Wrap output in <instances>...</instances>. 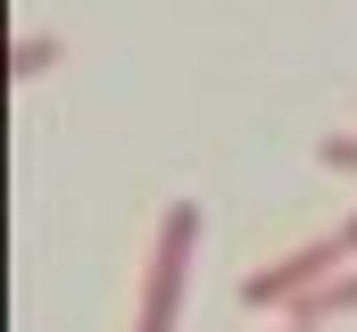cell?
Segmentation results:
<instances>
[{"instance_id":"3957f363","label":"cell","mask_w":357,"mask_h":332,"mask_svg":"<svg viewBox=\"0 0 357 332\" xmlns=\"http://www.w3.org/2000/svg\"><path fill=\"white\" fill-rule=\"evenodd\" d=\"M324 316H357V274H333V282H316V291L291 308V324H324Z\"/></svg>"},{"instance_id":"8992f818","label":"cell","mask_w":357,"mask_h":332,"mask_svg":"<svg viewBox=\"0 0 357 332\" xmlns=\"http://www.w3.org/2000/svg\"><path fill=\"white\" fill-rule=\"evenodd\" d=\"M333 241H341V257L357 266V216H341V225H333Z\"/></svg>"},{"instance_id":"6da1fadb","label":"cell","mask_w":357,"mask_h":332,"mask_svg":"<svg viewBox=\"0 0 357 332\" xmlns=\"http://www.w3.org/2000/svg\"><path fill=\"white\" fill-rule=\"evenodd\" d=\"M191 249H199V199H175V208L158 216L150 266H142V308H133V332H175L183 282H191Z\"/></svg>"},{"instance_id":"5b68a950","label":"cell","mask_w":357,"mask_h":332,"mask_svg":"<svg viewBox=\"0 0 357 332\" xmlns=\"http://www.w3.org/2000/svg\"><path fill=\"white\" fill-rule=\"evenodd\" d=\"M316 166H333V174H357V142H349V133H324V142H316Z\"/></svg>"},{"instance_id":"277c9868","label":"cell","mask_w":357,"mask_h":332,"mask_svg":"<svg viewBox=\"0 0 357 332\" xmlns=\"http://www.w3.org/2000/svg\"><path fill=\"white\" fill-rule=\"evenodd\" d=\"M50 59H59V33H25V42H17V67H8V75H17V83H33L42 67H50Z\"/></svg>"},{"instance_id":"7a4b0ae2","label":"cell","mask_w":357,"mask_h":332,"mask_svg":"<svg viewBox=\"0 0 357 332\" xmlns=\"http://www.w3.org/2000/svg\"><path fill=\"white\" fill-rule=\"evenodd\" d=\"M349 257H341V241L324 233V241H299V249H282V257H266L258 274H241V308H274V316H291L316 282H333Z\"/></svg>"},{"instance_id":"52a82bcc","label":"cell","mask_w":357,"mask_h":332,"mask_svg":"<svg viewBox=\"0 0 357 332\" xmlns=\"http://www.w3.org/2000/svg\"><path fill=\"white\" fill-rule=\"evenodd\" d=\"M291 332H316V324H291Z\"/></svg>"}]
</instances>
